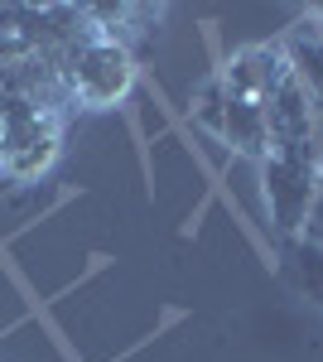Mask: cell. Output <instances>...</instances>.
I'll return each mask as SVG.
<instances>
[{
  "mask_svg": "<svg viewBox=\"0 0 323 362\" xmlns=\"http://www.w3.org/2000/svg\"><path fill=\"white\" fill-rule=\"evenodd\" d=\"M135 78H140V63L121 39L107 34H92L82 44L73 63H68V97H73V112H111L131 97Z\"/></svg>",
  "mask_w": 323,
  "mask_h": 362,
  "instance_id": "cell-1",
  "label": "cell"
}]
</instances>
